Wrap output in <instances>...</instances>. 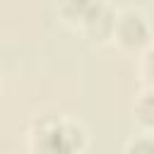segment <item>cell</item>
Here are the masks:
<instances>
[{"mask_svg":"<svg viewBox=\"0 0 154 154\" xmlns=\"http://www.w3.org/2000/svg\"><path fill=\"white\" fill-rule=\"evenodd\" d=\"M130 154H154V142H149V140H140L137 144L130 147Z\"/></svg>","mask_w":154,"mask_h":154,"instance_id":"obj_6","label":"cell"},{"mask_svg":"<svg viewBox=\"0 0 154 154\" xmlns=\"http://www.w3.org/2000/svg\"><path fill=\"white\" fill-rule=\"evenodd\" d=\"M149 72H152V75H154V53H152V55H149Z\"/></svg>","mask_w":154,"mask_h":154,"instance_id":"obj_7","label":"cell"},{"mask_svg":"<svg viewBox=\"0 0 154 154\" xmlns=\"http://www.w3.org/2000/svg\"><path fill=\"white\" fill-rule=\"evenodd\" d=\"M140 118L144 120V123H154V94H147L144 99H142V103H140Z\"/></svg>","mask_w":154,"mask_h":154,"instance_id":"obj_5","label":"cell"},{"mask_svg":"<svg viewBox=\"0 0 154 154\" xmlns=\"http://www.w3.org/2000/svg\"><path fill=\"white\" fill-rule=\"evenodd\" d=\"M38 147L43 154H72L75 147H79V130L53 125L51 130L41 132Z\"/></svg>","mask_w":154,"mask_h":154,"instance_id":"obj_1","label":"cell"},{"mask_svg":"<svg viewBox=\"0 0 154 154\" xmlns=\"http://www.w3.org/2000/svg\"><path fill=\"white\" fill-rule=\"evenodd\" d=\"M87 26H89V34L91 36H106V34H111V29H113V17H111V12L103 7V5H96L91 12H89V17H87Z\"/></svg>","mask_w":154,"mask_h":154,"instance_id":"obj_3","label":"cell"},{"mask_svg":"<svg viewBox=\"0 0 154 154\" xmlns=\"http://www.w3.org/2000/svg\"><path fill=\"white\" fill-rule=\"evenodd\" d=\"M96 0H65V12L72 17H89V12L96 7Z\"/></svg>","mask_w":154,"mask_h":154,"instance_id":"obj_4","label":"cell"},{"mask_svg":"<svg viewBox=\"0 0 154 154\" xmlns=\"http://www.w3.org/2000/svg\"><path fill=\"white\" fill-rule=\"evenodd\" d=\"M120 38H123L128 46L142 43V41L147 38V26H144L142 17H137V14L123 17V22H120Z\"/></svg>","mask_w":154,"mask_h":154,"instance_id":"obj_2","label":"cell"}]
</instances>
